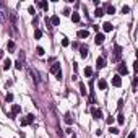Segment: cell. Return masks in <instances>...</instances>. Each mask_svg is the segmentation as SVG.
Masks as SVG:
<instances>
[{"instance_id": "8", "label": "cell", "mask_w": 138, "mask_h": 138, "mask_svg": "<svg viewBox=\"0 0 138 138\" xmlns=\"http://www.w3.org/2000/svg\"><path fill=\"white\" fill-rule=\"evenodd\" d=\"M96 67H98V70L106 67V60H104V57H98V60H96Z\"/></svg>"}, {"instance_id": "25", "label": "cell", "mask_w": 138, "mask_h": 138, "mask_svg": "<svg viewBox=\"0 0 138 138\" xmlns=\"http://www.w3.org/2000/svg\"><path fill=\"white\" fill-rule=\"evenodd\" d=\"M41 36H42V31H41V29H34V37H36V39H41Z\"/></svg>"}, {"instance_id": "1", "label": "cell", "mask_w": 138, "mask_h": 138, "mask_svg": "<svg viewBox=\"0 0 138 138\" xmlns=\"http://www.w3.org/2000/svg\"><path fill=\"white\" fill-rule=\"evenodd\" d=\"M120 59H122V47L120 46H115L114 47V54H112V62H120Z\"/></svg>"}, {"instance_id": "21", "label": "cell", "mask_w": 138, "mask_h": 138, "mask_svg": "<svg viewBox=\"0 0 138 138\" xmlns=\"http://www.w3.org/2000/svg\"><path fill=\"white\" fill-rule=\"evenodd\" d=\"M102 15H104V10H102V8H96V11H94V16H98V18H101Z\"/></svg>"}, {"instance_id": "9", "label": "cell", "mask_w": 138, "mask_h": 138, "mask_svg": "<svg viewBox=\"0 0 138 138\" xmlns=\"http://www.w3.org/2000/svg\"><path fill=\"white\" fill-rule=\"evenodd\" d=\"M80 55H81L83 59H86V55H88V46L86 44L80 46Z\"/></svg>"}, {"instance_id": "40", "label": "cell", "mask_w": 138, "mask_h": 138, "mask_svg": "<svg viewBox=\"0 0 138 138\" xmlns=\"http://www.w3.org/2000/svg\"><path fill=\"white\" fill-rule=\"evenodd\" d=\"M70 138H76V135H75V133H72V137H70Z\"/></svg>"}, {"instance_id": "12", "label": "cell", "mask_w": 138, "mask_h": 138, "mask_svg": "<svg viewBox=\"0 0 138 138\" xmlns=\"http://www.w3.org/2000/svg\"><path fill=\"white\" fill-rule=\"evenodd\" d=\"M20 112H21V106H18V104H13V106H11V112H10V114L16 115V114H20Z\"/></svg>"}, {"instance_id": "23", "label": "cell", "mask_w": 138, "mask_h": 138, "mask_svg": "<svg viewBox=\"0 0 138 138\" xmlns=\"http://www.w3.org/2000/svg\"><path fill=\"white\" fill-rule=\"evenodd\" d=\"M37 7H41V8L47 10V8H49V3H47V2H37Z\"/></svg>"}, {"instance_id": "2", "label": "cell", "mask_w": 138, "mask_h": 138, "mask_svg": "<svg viewBox=\"0 0 138 138\" xmlns=\"http://www.w3.org/2000/svg\"><path fill=\"white\" fill-rule=\"evenodd\" d=\"M33 122H34V115H33V114H28L26 117H23V119L20 120L21 127H26V125H29V123H33Z\"/></svg>"}, {"instance_id": "6", "label": "cell", "mask_w": 138, "mask_h": 138, "mask_svg": "<svg viewBox=\"0 0 138 138\" xmlns=\"http://www.w3.org/2000/svg\"><path fill=\"white\" fill-rule=\"evenodd\" d=\"M112 86H115V88H120V86H122V78H120L119 75H115V76L112 78Z\"/></svg>"}, {"instance_id": "34", "label": "cell", "mask_w": 138, "mask_h": 138, "mask_svg": "<svg viewBox=\"0 0 138 138\" xmlns=\"http://www.w3.org/2000/svg\"><path fill=\"white\" fill-rule=\"evenodd\" d=\"M28 11H29V13H31V15H34V13H36V10H34V7H33V5H31V7H29V8H28Z\"/></svg>"}, {"instance_id": "30", "label": "cell", "mask_w": 138, "mask_h": 138, "mask_svg": "<svg viewBox=\"0 0 138 138\" xmlns=\"http://www.w3.org/2000/svg\"><path fill=\"white\" fill-rule=\"evenodd\" d=\"M5 99H7V102H11V101H13V94H11V93H8Z\"/></svg>"}, {"instance_id": "5", "label": "cell", "mask_w": 138, "mask_h": 138, "mask_svg": "<svg viewBox=\"0 0 138 138\" xmlns=\"http://www.w3.org/2000/svg\"><path fill=\"white\" fill-rule=\"evenodd\" d=\"M104 39H106V36H104L102 33H98V34H96V37H94V42H96L98 46H101L102 42H104Z\"/></svg>"}, {"instance_id": "35", "label": "cell", "mask_w": 138, "mask_h": 138, "mask_svg": "<svg viewBox=\"0 0 138 138\" xmlns=\"http://www.w3.org/2000/svg\"><path fill=\"white\" fill-rule=\"evenodd\" d=\"M109 125H112V122H114V117H107V120H106Z\"/></svg>"}, {"instance_id": "11", "label": "cell", "mask_w": 138, "mask_h": 138, "mask_svg": "<svg viewBox=\"0 0 138 138\" xmlns=\"http://www.w3.org/2000/svg\"><path fill=\"white\" fill-rule=\"evenodd\" d=\"M59 72H60V64H59V62H55V64L52 65V67H50V73L57 75Z\"/></svg>"}, {"instance_id": "31", "label": "cell", "mask_w": 138, "mask_h": 138, "mask_svg": "<svg viewBox=\"0 0 138 138\" xmlns=\"http://www.w3.org/2000/svg\"><path fill=\"white\" fill-rule=\"evenodd\" d=\"M62 46H64V47L70 46V41H68V39H62Z\"/></svg>"}, {"instance_id": "15", "label": "cell", "mask_w": 138, "mask_h": 138, "mask_svg": "<svg viewBox=\"0 0 138 138\" xmlns=\"http://www.w3.org/2000/svg\"><path fill=\"white\" fill-rule=\"evenodd\" d=\"M98 86H99V89H106V88H107V81L101 78V80L98 81Z\"/></svg>"}, {"instance_id": "17", "label": "cell", "mask_w": 138, "mask_h": 138, "mask_svg": "<svg viewBox=\"0 0 138 138\" xmlns=\"http://www.w3.org/2000/svg\"><path fill=\"white\" fill-rule=\"evenodd\" d=\"M65 123H67V125H72V123H73V119H72V115H70V114H65Z\"/></svg>"}, {"instance_id": "4", "label": "cell", "mask_w": 138, "mask_h": 138, "mask_svg": "<svg viewBox=\"0 0 138 138\" xmlns=\"http://www.w3.org/2000/svg\"><path fill=\"white\" fill-rule=\"evenodd\" d=\"M29 73H31V76H33V81H34V84H39V73H37L34 68H29Z\"/></svg>"}, {"instance_id": "36", "label": "cell", "mask_w": 138, "mask_h": 138, "mask_svg": "<svg viewBox=\"0 0 138 138\" xmlns=\"http://www.w3.org/2000/svg\"><path fill=\"white\" fill-rule=\"evenodd\" d=\"M132 84H133V89H137V78H133V83Z\"/></svg>"}, {"instance_id": "22", "label": "cell", "mask_w": 138, "mask_h": 138, "mask_svg": "<svg viewBox=\"0 0 138 138\" xmlns=\"http://www.w3.org/2000/svg\"><path fill=\"white\" fill-rule=\"evenodd\" d=\"M106 7H107V13H109V15H114V13H115V7H114V5H106Z\"/></svg>"}, {"instance_id": "14", "label": "cell", "mask_w": 138, "mask_h": 138, "mask_svg": "<svg viewBox=\"0 0 138 138\" xmlns=\"http://www.w3.org/2000/svg\"><path fill=\"white\" fill-rule=\"evenodd\" d=\"M49 23H52V25H54V26H59V23H60V18H59V16H57V15H54V16H52V18L49 20Z\"/></svg>"}, {"instance_id": "38", "label": "cell", "mask_w": 138, "mask_h": 138, "mask_svg": "<svg viewBox=\"0 0 138 138\" xmlns=\"http://www.w3.org/2000/svg\"><path fill=\"white\" fill-rule=\"evenodd\" d=\"M37 25V16H34V20H33V26H36Z\"/></svg>"}, {"instance_id": "28", "label": "cell", "mask_w": 138, "mask_h": 138, "mask_svg": "<svg viewBox=\"0 0 138 138\" xmlns=\"http://www.w3.org/2000/svg\"><path fill=\"white\" fill-rule=\"evenodd\" d=\"M117 122H119L120 125H123V122H125V119H123V115H122V114H119V115H117Z\"/></svg>"}, {"instance_id": "39", "label": "cell", "mask_w": 138, "mask_h": 138, "mask_svg": "<svg viewBox=\"0 0 138 138\" xmlns=\"http://www.w3.org/2000/svg\"><path fill=\"white\" fill-rule=\"evenodd\" d=\"M3 55H5V52H3V50H0V59H3Z\"/></svg>"}, {"instance_id": "7", "label": "cell", "mask_w": 138, "mask_h": 138, "mask_svg": "<svg viewBox=\"0 0 138 138\" xmlns=\"http://www.w3.org/2000/svg\"><path fill=\"white\" fill-rule=\"evenodd\" d=\"M123 75H128V68L125 67V64L119 65V76H123Z\"/></svg>"}, {"instance_id": "26", "label": "cell", "mask_w": 138, "mask_h": 138, "mask_svg": "<svg viewBox=\"0 0 138 138\" xmlns=\"http://www.w3.org/2000/svg\"><path fill=\"white\" fill-rule=\"evenodd\" d=\"M23 67H25V64H23V62H20V60H16V62H15V68H16V70H21Z\"/></svg>"}, {"instance_id": "20", "label": "cell", "mask_w": 138, "mask_h": 138, "mask_svg": "<svg viewBox=\"0 0 138 138\" xmlns=\"http://www.w3.org/2000/svg\"><path fill=\"white\" fill-rule=\"evenodd\" d=\"M72 21H73V23H78V21H80V15H78L76 11L72 13Z\"/></svg>"}, {"instance_id": "29", "label": "cell", "mask_w": 138, "mask_h": 138, "mask_svg": "<svg viewBox=\"0 0 138 138\" xmlns=\"http://www.w3.org/2000/svg\"><path fill=\"white\" fill-rule=\"evenodd\" d=\"M36 54H37V55H44V49H42L41 46L36 47Z\"/></svg>"}, {"instance_id": "10", "label": "cell", "mask_w": 138, "mask_h": 138, "mask_svg": "<svg viewBox=\"0 0 138 138\" xmlns=\"http://www.w3.org/2000/svg\"><path fill=\"white\" fill-rule=\"evenodd\" d=\"M76 34H78V37H80V39H84V37L89 36V31H88V29H80Z\"/></svg>"}, {"instance_id": "37", "label": "cell", "mask_w": 138, "mask_h": 138, "mask_svg": "<svg viewBox=\"0 0 138 138\" xmlns=\"http://www.w3.org/2000/svg\"><path fill=\"white\" fill-rule=\"evenodd\" d=\"M55 76H57V80H62V72H59V73L55 75Z\"/></svg>"}, {"instance_id": "33", "label": "cell", "mask_w": 138, "mask_h": 138, "mask_svg": "<svg viewBox=\"0 0 138 138\" xmlns=\"http://www.w3.org/2000/svg\"><path fill=\"white\" fill-rule=\"evenodd\" d=\"M135 137H137V132L133 130V132H130V133H128V137H127V138H135Z\"/></svg>"}, {"instance_id": "3", "label": "cell", "mask_w": 138, "mask_h": 138, "mask_svg": "<svg viewBox=\"0 0 138 138\" xmlns=\"http://www.w3.org/2000/svg\"><path fill=\"white\" fill-rule=\"evenodd\" d=\"M91 114H93V119H96V120H99L102 117V110L99 109V107H93Z\"/></svg>"}, {"instance_id": "19", "label": "cell", "mask_w": 138, "mask_h": 138, "mask_svg": "<svg viewBox=\"0 0 138 138\" xmlns=\"http://www.w3.org/2000/svg\"><path fill=\"white\" fill-rule=\"evenodd\" d=\"M86 86H84V83H80V94L81 96H86Z\"/></svg>"}, {"instance_id": "16", "label": "cell", "mask_w": 138, "mask_h": 138, "mask_svg": "<svg viewBox=\"0 0 138 138\" xmlns=\"http://www.w3.org/2000/svg\"><path fill=\"white\" fill-rule=\"evenodd\" d=\"M11 60L10 59H5V62H3V70H8V68H11Z\"/></svg>"}, {"instance_id": "24", "label": "cell", "mask_w": 138, "mask_h": 138, "mask_svg": "<svg viewBox=\"0 0 138 138\" xmlns=\"http://www.w3.org/2000/svg\"><path fill=\"white\" fill-rule=\"evenodd\" d=\"M84 75H86V76H93V68L91 67H86V68H84Z\"/></svg>"}, {"instance_id": "27", "label": "cell", "mask_w": 138, "mask_h": 138, "mask_svg": "<svg viewBox=\"0 0 138 138\" xmlns=\"http://www.w3.org/2000/svg\"><path fill=\"white\" fill-rule=\"evenodd\" d=\"M109 132H110V133H114V135H117L120 130L117 128V127H112V125H110V127H109Z\"/></svg>"}, {"instance_id": "18", "label": "cell", "mask_w": 138, "mask_h": 138, "mask_svg": "<svg viewBox=\"0 0 138 138\" xmlns=\"http://www.w3.org/2000/svg\"><path fill=\"white\" fill-rule=\"evenodd\" d=\"M15 42H13V41H8V42H7V49H8L10 52H13V50H15Z\"/></svg>"}, {"instance_id": "32", "label": "cell", "mask_w": 138, "mask_h": 138, "mask_svg": "<svg viewBox=\"0 0 138 138\" xmlns=\"http://www.w3.org/2000/svg\"><path fill=\"white\" fill-rule=\"evenodd\" d=\"M128 11H130V7H127V5L122 7V13H128Z\"/></svg>"}, {"instance_id": "13", "label": "cell", "mask_w": 138, "mask_h": 138, "mask_svg": "<svg viewBox=\"0 0 138 138\" xmlns=\"http://www.w3.org/2000/svg\"><path fill=\"white\" fill-rule=\"evenodd\" d=\"M112 23H109V21H106V23H104V25H102V29H104V31H106V33H109V31H112Z\"/></svg>"}]
</instances>
